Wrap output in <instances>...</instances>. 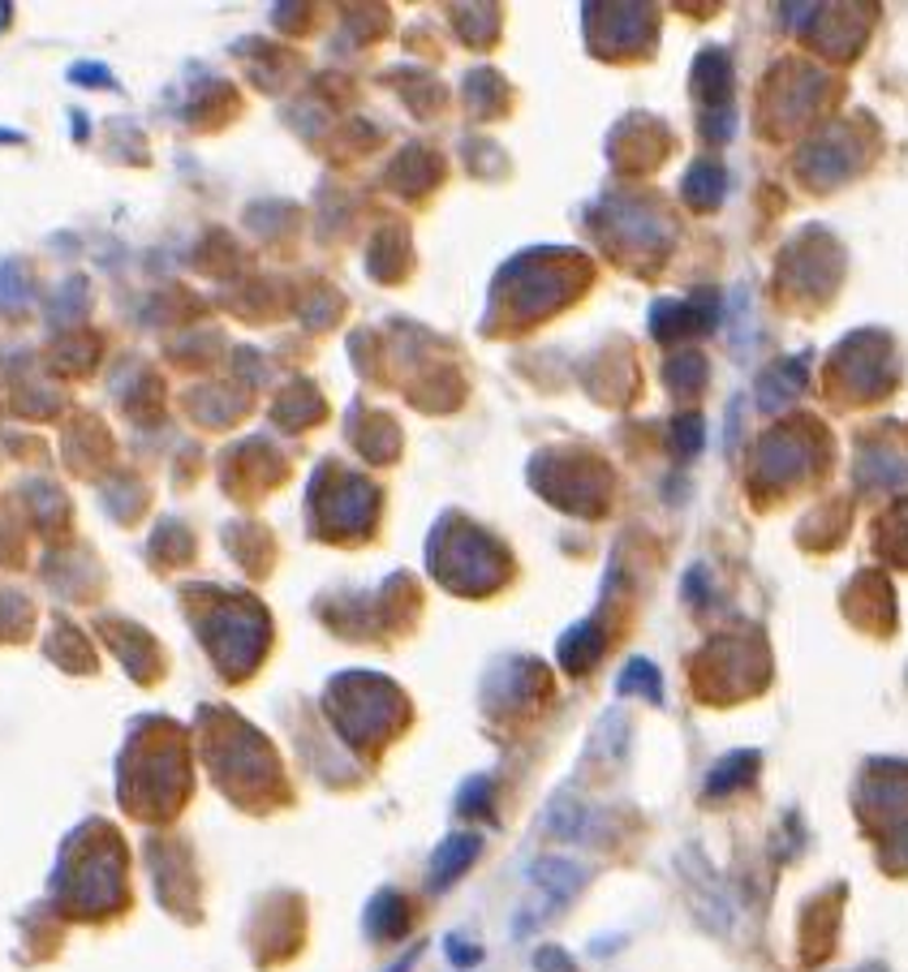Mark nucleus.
Here are the masks:
<instances>
[{"label": "nucleus", "mask_w": 908, "mask_h": 972, "mask_svg": "<svg viewBox=\"0 0 908 972\" xmlns=\"http://www.w3.org/2000/svg\"><path fill=\"white\" fill-rule=\"evenodd\" d=\"M483 839L478 835H453L449 843H440V852L431 857V891H444L449 882H456L461 873L474 865Z\"/></svg>", "instance_id": "nucleus-1"}, {"label": "nucleus", "mask_w": 908, "mask_h": 972, "mask_svg": "<svg viewBox=\"0 0 908 972\" xmlns=\"http://www.w3.org/2000/svg\"><path fill=\"white\" fill-rule=\"evenodd\" d=\"M757 770V753H732V758H723L719 767L710 770L707 779V792L710 796H723V792H732V787H741V783H750Z\"/></svg>", "instance_id": "nucleus-2"}, {"label": "nucleus", "mask_w": 908, "mask_h": 972, "mask_svg": "<svg viewBox=\"0 0 908 972\" xmlns=\"http://www.w3.org/2000/svg\"><path fill=\"white\" fill-rule=\"evenodd\" d=\"M616 693H646L651 702H658V671L646 659H633L624 667V675L616 680Z\"/></svg>", "instance_id": "nucleus-3"}, {"label": "nucleus", "mask_w": 908, "mask_h": 972, "mask_svg": "<svg viewBox=\"0 0 908 972\" xmlns=\"http://www.w3.org/2000/svg\"><path fill=\"white\" fill-rule=\"evenodd\" d=\"M719 186H723V172H719V168H710V164L689 168V177H685V194H689V199H698L702 206H710L715 199H719Z\"/></svg>", "instance_id": "nucleus-4"}, {"label": "nucleus", "mask_w": 908, "mask_h": 972, "mask_svg": "<svg viewBox=\"0 0 908 972\" xmlns=\"http://www.w3.org/2000/svg\"><path fill=\"white\" fill-rule=\"evenodd\" d=\"M449 951H453V960L461 964V969H469V964H478V960H483V951H478V947H465L461 938H449Z\"/></svg>", "instance_id": "nucleus-5"}]
</instances>
